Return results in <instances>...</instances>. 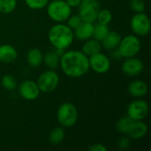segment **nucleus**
I'll return each instance as SVG.
<instances>
[{
    "label": "nucleus",
    "mask_w": 151,
    "mask_h": 151,
    "mask_svg": "<svg viewBox=\"0 0 151 151\" xmlns=\"http://www.w3.org/2000/svg\"><path fill=\"white\" fill-rule=\"evenodd\" d=\"M59 65L64 73L72 78L85 75L90 68L88 57L80 50L65 51L60 57Z\"/></svg>",
    "instance_id": "nucleus-1"
},
{
    "label": "nucleus",
    "mask_w": 151,
    "mask_h": 151,
    "mask_svg": "<svg viewBox=\"0 0 151 151\" xmlns=\"http://www.w3.org/2000/svg\"><path fill=\"white\" fill-rule=\"evenodd\" d=\"M73 32L67 25L56 24L49 31V41L55 49L65 50L69 48L73 42Z\"/></svg>",
    "instance_id": "nucleus-2"
},
{
    "label": "nucleus",
    "mask_w": 151,
    "mask_h": 151,
    "mask_svg": "<svg viewBox=\"0 0 151 151\" xmlns=\"http://www.w3.org/2000/svg\"><path fill=\"white\" fill-rule=\"evenodd\" d=\"M47 13L52 20L61 23L72 14V7L68 5L65 0H54L47 4Z\"/></svg>",
    "instance_id": "nucleus-3"
},
{
    "label": "nucleus",
    "mask_w": 151,
    "mask_h": 151,
    "mask_svg": "<svg viewBox=\"0 0 151 151\" xmlns=\"http://www.w3.org/2000/svg\"><path fill=\"white\" fill-rule=\"evenodd\" d=\"M57 119L59 124L65 127H71L74 126L78 119L77 108L71 103L62 104L58 109Z\"/></svg>",
    "instance_id": "nucleus-4"
},
{
    "label": "nucleus",
    "mask_w": 151,
    "mask_h": 151,
    "mask_svg": "<svg viewBox=\"0 0 151 151\" xmlns=\"http://www.w3.org/2000/svg\"><path fill=\"white\" fill-rule=\"evenodd\" d=\"M141 50V41L140 39L134 35H128L124 38H121V41L118 46V52L121 58H131L134 57L139 53Z\"/></svg>",
    "instance_id": "nucleus-5"
},
{
    "label": "nucleus",
    "mask_w": 151,
    "mask_h": 151,
    "mask_svg": "<svg viewBox=\"0 0 151 151\" xmlns=\"http://www.w3.org/2000/svg\"><path fill=\"white\" fill-rule=\"evenodd\" d=\"M79 7V15L82 21L94 23L96 20L100 4L97 0H81Z\"/></svg>",
    "instance_id": "nucleus-6"
},
{
    "label": "nucleus",
    "mask_w": 151,
    "mask_h": 151,
    "mask_svg": "<svg viewBox=\"0 0 151 151\" xmlns=\"http://www.w3.org/2000/svg\"><path fill=\"white\" fill-rule=\"evenodd\" d=\"M37 85L40 91L43 93H50L54 91L59 83V76L58 74L51 70H48L43 72L38 78Z\"/></svg>",
    "instance_id": "nucleus-7"
},
{
    "label": "nucleus",
    "mask_w": 151,
    "mask_h": 151,
    "mask_svg": "<svg viewBox=\"0 0 151 151\" xmlns=\"http://www.w3.org/2000/svg\"><path fill=\"white\" fill-rule=\"evenodd\" d=\"M131 28L134 33L140 36H144L149 34L150 30V20L146 13L139 12L133 16L131 22Z\"/></svg>",
    "instance_id": "nucleus-8"
},
{
    "label": "nucleus",
    "mask_w": 151,
    "mask_h": 151,
    "mask_svg": "<svg viewBox=\"0 0 151 151\" xmlns=\"http://www.w3.org/2000/svg\"><path fill=\"white\" fill-rule=\"evenodd\" d=\"M149 112V104L143 100L132 102L127 107V116L133 120H142Z\"/></svg>",
    "instance_id": "nucleus-9"
},
{
    "label": "nucleus",
    "mask_w": 151,
    "mask_h": 151,
    "mask_svg": "<svg viewBox=\"0 0 151 151\" xmlns=\"http://www.w3.org/2000/svg\"><path fill=\"white\" fill-rule=\"evenodd\" d=\"M89 67L97 73H105L111 68L109 58L102 52L92 55L88 58Z\"/></svg>",
    "instance_id": "nucleus-10"
},
{
    "label": "nucleus",
    "mask_w": 151,
    "mask_h": 151,
    "mask_svg": "<svg viewBox=\"0 0 151 151\" xmlns=\"http://www.w3.org/2000/svg\"><path fill=\"white\" fill-rule=\"evenodd\" d=\"M40 92L37 83L31 80H26L19 86V93L25 100H35L39 96Z\"/></svg>",
    "instance_id": "nucleus-11"
},
{
    "label": "nucleus",
    "mask_w": 151,
    "mask_h": 151,
    "mask_svg": "<svg viewBox=\"0 0 151 151\" xmlns=\"http://www.w3.org/2000/svg\"><path fill=\"white\" fill-rule=\"evenodd\" d=\"M143 68L142 61L134 57L127 58L122 64V71L127 76H137L143 71Z\"/></svg>",
    "instance_id": "nucleus-12"
},
{
    "label": "nucleus",
    "mask_w": 151,
    "mask_h": 151,
    "mask_svg": "<svg viewBox=\"0 0 151 151\" xmlns=\"http://www.w3.org/2000/svg\"><path fill=\"white\" fill-rule=\"evenodd\" d=\"M94 31V24L88 21H81V23L74 28V35L81 41H86L92 38Z\"/></svg>",
    "instance_id": "nucleus-13"
},
{
    "label": "nucleus",
    "mask_w": 151,
    "mask_h": 151,
    "mask_svg": "<svg viewBox=\"0 0 151 151\" xmlns=\"http://www.w3.org/2000/svg\"><path fill=\"white\" fill-rule=\"evenodd\" d=\"M147 133H148L147 125L142 120H134L127 134L131 139L138 140L144 137Z\"/></svg>",
    "instance_id": "nucleus-14"
},
{
    "label": "nucleus",
    "mask_w": 151,
    "mask_h": 151,
    "mask_svg": "<svg viewBox=\"0 0 151 151\" xmlns=\"http://www.w3.org/2000/svg\"><path fill=\"white\" fill-rule=\"evenodd\" d=\"M127 90L128 93L134 97H142L146 96L148 92V85L141 80L134 81L128 85Z\"/></svg>",
    "instance_id": "nucleus-15"
},
{
    "label": "nucleus",
    "mask_w": 151,
    "mask_h": 151,
    "mask_svg": "<svg viewBox=\"0 0 151 151\" xmlns=\"http://www.w3.org/2000/svg\"><path fill=\"white\" fill-rule=\"evenodd\" d=\"M18 57L16 49L10 44L0 45V61L3 63H12Z\"/></svg>",
    "instance_id": "nucleus-16"
},
{
    "label": "nucleus",
    "mask_w": 151,
    "mask_h": 151,
    "mask_svg": "<svg viewBox=\"0 0 151 151\" xmlns=\"http://www.w3.org/2000/svg\"><path fill=\"white\" fill-rule=\"evenodd\" d=\"M120 41H121V35L118 32L109 31V33L102 40V43L106 50H112L118 48Z\"/></svg>",
    "instance_id": "nucleus-17"
},
{
    "label": "nucleus",
    "mask_w": 151,
    "mask_h": 151,
    "mask_svg": "<svg viewBox=\"0 0 151 151\" xmlns=\"http://www.w3.org/2000/svg\"><path fill=\"white\" fill-rule=\"evenodd\" d=\"M87 42L84 43L82 47V52L87 56H92L96 53L101 52L102 50V44L99 41L96 39H88Z\"/></svg>",
    "instance_id": "nucleus-18"
},
{
    "label": "nucleus",
    "mask_w": 151,
    "mask_h": 151,
    "mask_svg": "<svg viewBox=\"0 0 151 151\" xmlns=\"http://www.w3.org/2000/svg\"><path fill=\"white\" fill-rule=\"evenodd\" d=\"M42 58H43L42 52L39 49H36V48L30 50L27 55V63L33 68L39 67L41 64L42 63Z\"/></svg>",
    "instance_id": "nucleus-19"
},
{
    "label": "nucleus",
    "mask_w": 151,
    "mask_h": 151,
    "mask_svg": "<svg viewBox=\"0 0 151 151\" xmlns=\"http://www.w3.org/2000/svg\"><path fill=\"white\" fill-rule=\"evenodd\" d=\"M42 61L45 63V65L50 68V69H56L58 65H59V61H60V57L56 53V51H49L47 52L42 58Z\"/></svg>",
    "instance_id": "nucleus-20"
},
{
    "label": "nucleus",
    "mask_w": 151,
    "mask_h": 151,
    "mask_svg": "<svg viewBox=\"0 0 151 151\" xmlns=\"http://www.w3.org/2000/svg\"><path fill=\"white\" fill-rule=\"evenodd\" d=\"M109 31L110 29L108 25L98 22L97 24L94 25V31H93L92 37L99 42H102V40L105 37V35L109 33Z\"/></svg>",
    "instance_id": "nucleus-21"
},
{
    "label": "nucleus",
    "mask_w": 151,
    "mask_h": 151,
    "mask_svg": "<svg viewBox=\"0 0 151 151\" xmlns=\"http://www.w3.org/2000/svg\"><path fill=\"white\" fill-rule=\"evenodd\" d=\"M134 120H133L131 118H129L127 115V116H124L122 118H120L119 119V121L117 122L116 124V127H117V130L121 133V134H127Z\"/></svg>",
    "instance_id": "nucleus-22"
},
{
    "label": "nucleus",
    "mask_w": 151,
    "mask_h": 151,
    "mask_svg": "<svg viewBox=\"0 0 151 151\" xmlns=\"http://www.w3.org/2000/svg\"><path fill=\"white\" fill-rule=\"evenodd\" d=\"M65 138V130L62 127H56L50 133L49 136L50 142L52 145H58L63 142Z\"/></svg>",
    "instance_id": "nucleus-23"
},
{
    "label": "nucleus",
    "mask_w": 151,
    "mask_h": 151,
    "mask_svg": "<svg viewBox=\"0 0 151 151\" xmlns=\"http://www.w3.org/2000/svg\"><path fill=\"white\" fill-rule=\"evenodd\" d=\"M17 6V0H0V12L11 13Z\"/></svg>",
    "instance_id": "nucleus-24"
},
{
    "label": "nucleus",
    "mask_w": 151,
    "mask_h": 151,
    "mask_svg": "<svg viewBox=\"0 0 151 151\" xmlns=\"http://www.w3.org/2000/svg\"><path fill=\"white\" fill-rule=\"evenodd\" d=\"M112 19V14L108 9H100L96 17V20L99 23L108 25Z\"/></svg>",
    "instance_id": "nucleus-25"
},
{
    "label": "nucleus",
    "mask_w": 151,
    "mask_h": 151,
    "mask_svg": "<svg viewBox=\"0 0 151 151\" xmlns=\"http://www.w3.org/2000/svg\"><path fill=\"white\" fill-rule=\"evenodd\" d=\"M2 85L6 90L12 91L16 88L17 81L13 76H12L10 74H6V75L3 76V78H2Z\"/></svg>",
    "instance_id": "nucleus-26"
},
{
    "label": "nucleus",
    "mask_w": 151,
    "mask_h": 151,
    "mask_svg": "<svg viewBox=\"0 0 151 151\" xmlns=\"http://www.w3.org/2000/svg\"><path fill=\"white\" fill-rule=\"evenodd\" d=\"M50 0H25L27 5L33 10L42 9L49 4Z\"/></svg>",
    "instance_id": "nucleus-27"
},
{
    "label": "nucleus",
    "mask_w": 151,
    "mask_h": 151,
    "mask_svg": "<svg viewBox=\"0 0 151 151\" xmlns=\"http://www.w3.org/2000/svg\"><path fill=\"white\" fill-rule=\"evenodd\" d=\"M130 7L136 13L143 12L145 10V1L144 0H131Z\"/></svg>",
    "instance_id": "nucleus-28"
},
{
    "label": "nucleus",
    "mask_w": 151,
    "mask_h": 151,
    "mask_svg": "<svg viewBox=\"0 0 151 151\" xmlns=\"http://www.w3.org/2000/svg\"><path fill=\"white\" fill-rule=\"evenodd\" d=\"M66 20H67V26L72 29L76 28L82 21V19H81V18L80 17L79 14H74V15L71 14Z\"/></svg>",
    "instance_id": "nucleus-29"
},
{
    "label": "nucleus",
    "mask_w": 151,
    "mask_h": 151,
    "mask_svg": "<svg viewBox=\"0 0 151 151\" xmlns=\"http://www.w3.org/2000/svg\"><path fill=\"white\" fill-rule=\"evenodd\" d=\"M119 147L120 150H127L130 147V138L129 137H122L119 141Z\"/></svg>",
    "instance_id": "nucleus-30"
},
{
    "label": "nucleus",
    "mask_w": 151,
    "mask_h": 151,
    "mask_svg": "<svg viewBox=\"0 0 151 151\" xmlns=\"http://www.w3.org/2000/svg\"><path fill=\"white\" fill-rule=\"evenodd\" d=\"M89 151H107V148L105 146H104L103 144L101 143H96V144H94L92 145L89 149Z\"/></svg>",
    "instance_id": "nucleus-31"
},
{
    "label": "nucleus",
    "mask_w": 151,
    "mask_h": 151,
    "mask_svg": "<svg viewBox=\"0 0 151 151\" xmlns=\"http://www.w3.org/2000/svg\"><path fill=\"white\" fill-rule=\"evenodd\" d=\"M70 7H78L81 2V0H65Z\"/></svg>",
    "instance_id": "nucleus-32"
}]
</instances>
